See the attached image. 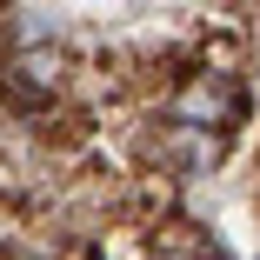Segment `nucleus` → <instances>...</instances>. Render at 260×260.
<instances>
[{
    "label": "nucleus",
    "instance_id": "nucleus-1",
    "mask_svg": "<svg viewBox=\"0 0 260 260\" xmlns=\"http://www.w3.org/2000/svg\"><path fill=\"white\" fill-rule=\"evenodd\" d=\"M240 114H247V87L234 74H193L167 100V120L187 134H227V127H240Z\"/></svg>",
    "mask_w": 260,
    "mask_h": 260
},
{
    "label": "nucleus",
    "instance_id": "nucleus-2",
    "mask_svg": "<svg viewBox=\"0 0 260 260\" xmlns=\"http://www.w3.org/2000/svg\"><path fill=\"white\" fill-rule=\"evenodd\" d=\"M153 260H227V247H214L207 234H193V227H180V234H167L160 247H153Z\"/></svg>",
    "mask_w": 260,
    "mask_h": 260
},
{
    "label": "nucleus",
    "instance_id": "nucleus-3",
    "mask_svg": "<svg viewBox=\"0 0 260 260\" xmlns=\"http://www.w3.org/2000/svg\"><path fill=\"white\" fill-rule=\"evenodd\" d=\"M7 260H54V253H34V247H20V253H7Z\"/></svg>",
    "mask_w": 260,
    "mask_h": 260
}]
</instances>
